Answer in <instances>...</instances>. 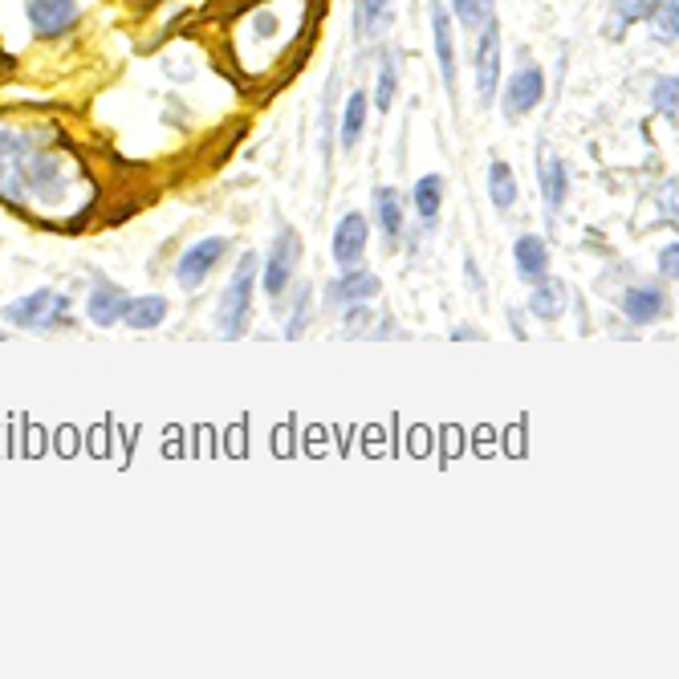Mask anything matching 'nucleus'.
Instances as JSON below:
<instances>
[{"label":"nucleus","instance_id":"1","mask_svg":"<svg viewBox=\"0 0 679 679\" xmlns=\"http://www.w3.org/2000/svg\"><path fill=\"white\" fill-rule=\"evenodd\" d=\"M82 192L90 196L74 155L53 151L37 131H0V200L9 208L57 220L82 208Z\"/></svg>","mask_w":679,"mask_h":679},{"label":"nucleus","instance_id":"2","mask_svg":"<svg viewBox=\"0 0 679 679\" xmlns=\"http://www.w3.org/2000/svg\"><path fill=\"white\" fill-rule=\"evenodd\" d=\"M253 281H257V253H244L236 261V273L228 281V293L216 310V330L224 338H240L249 330V314H253Z\"/></svg>","mask_w":679,"mask_h":679},{"label":"nucleus","instance_id":"3","mask_svg":"<svg viewBox=\"0 0 679 679\" xmlns=\"http://www.w3.org/2000/svg\"><path fill=\"white\" fill-rule=\"evenodd\" d=\"M70 310V297L66 293H53V289H37L13 305H5V322L21 326V330H49L53 322H61Z\"/></svg>","mask_w":679,"mask_h":679},{"label":"nucleus","instance_id":"4","mask_svg":"<svg viewBox=\"0 0 679 679\" xmlns=\"http://www.w3.org/2000/svg\"><path fill=\"white\" fill-rule=\"evenodd\" d=\"M224 249H228V236H208V240L192 244V249L183 253V257H179V265H175V277H179V285L200 289V285H204V277H208V273L220 265Z\"/></svg>","mask_w":679,"mask_h":679},{"label":"nucleus","instance_id":"5","mask_svg":"<svg viewBox=\"0 0 679 679\" xmlns=\"http://www.w3.org/2000/svg\"><path fill=\"white\" fill-rule=\"evenodd\" d=\"M497 78H501V25L488 21L480 29V45H476V90H480V102H492V94H497Z\"/></svg>","mask_w":679,"mask_h":679},{"label":"nucleus","instance_id":"6","mask_svg":"<svg viewBox=\"0 0 679 679\" xmlns=\"http://www.w3.org/2000/svg\"><path fill=\"white\" fill-rule=\"evenodd\" d=\"M25 9L37 37H61L78 25V0H29Z\"/></svg>","mask_w":679,"mask_h":679},{"label":"nucleus","instance_id":"7","mask_svg":"<svg viewBox=\"0 0 679 679\" xmlns=\"http://www.w3.org/2000/svg\"><path fill=\"white\" fill-rule=\"evenodd\" d=\"M301 257V240L293 228H281L277 232V244H273V257L265 265V293L269 297H281L289 289V277H293V265Z\"/></svg>","mask_w":679,"mask_h":679},{"label":"nucleus","instance_id":"8","mask_svg":"<svg viewBox=\"0 0 679 679\" xmlns=\"http://www.w3.org/2000/svg\"><path fill=\"white\" fill-rule=\"evenodd\" d=\"M545 98V74L537 66H525L509 78V90H505V114H529L537 102Z\"/></svg>","mask_w":679,"mask_h":679},{"label":"nucleus","instance_id":"9","mask_svg":"<svg viewBox=\"0 0 679 679\" xmlns=\"http://www.w3.org/2000/svg\"><path fill=\"white\" fill-rule=\"evenodd\" d=\"M431 33H436V61L444 74V90L456 86V41H452V17L444 13V0L431 5Z\"/></svg>","mask_w":679,"mask_h":679},{"label":"nucleus","instance_id":"10","mask_svg":"<svg viewBox=\"0 0 679 679\" xmlns=\"http://www.w3.org/2000/svg\"><path fill=\"white\" fill-rule=\"evenodd\" d=\"M362 249H366V220L358 212H346L334 228V261L342 269H350V265H358Z\"/></svg>","mask_w":679,"mask_h":679},{"label":"nucleus","instance_id":"11","mask_svg":"<svg viewBox=\"0 0 679 679\" xmlns=\"http://www.w3.org/2000/svg\"><path fill=\"white\" fill-rule=\"evenodd\" d=\"M623 314L635 322V326H647L663 314V285H635L623 293Z\"/></svg>","mask_w":679,"mask_h":679},{"label":"nucleus","instance_id":"12","mask_svg":"<svg viewBox=\"0 0 679 679\" xmlns=\"http://www.w3.org/2000/svg\"><path fill=\"white\" fill-rule=\"evenodd\" d=\"M122 310H127V297H122L110 281H94L90 289V301H86V314L94 326H114L122 318Z\"/></svg>","mask_w":679,"mask_h":679},{"label":"nucleus","instance_id":"13","mask_svg":"<svg viewBox=\"0 0 679 679\" xmlns=\"http://www.w3.org/2000/svg\"><path fill=\"white\" fill-rule=\"evenodd\" d=\"M379 293V277L375 273H346V277H338V281H330V305H350V301H366V297H375Z\"/></svg>","mask_w":679,"mask_h":679},{"label":"nucleus","instance_id":"14","mask_svg":"<svg viewBox=\"0 0 679 679\" xmlns=\"http://www.w3.org/2000/svg\"><path fill=\"white\" fill-rule=\"evenodd\" d=\"M513 261H517V273H521L525 281H541V277H545V265H549L545 240H541V236H521L517 249H513Z\"/></svg>","mask_w":679,"mask_h":679},{"label":"nucleus","instance_id":"15","mask_svg":"<svg viewBox=\"0 0 679 679\" xmlns=\"http://www.w3.org/2000/svg\"><path fill=\"white\" fill-rule=\"evenodd\" d=\"M529 310L537 314V318H562L566 314V285H558V281H533V293H529Z\"/></svg>","mask_w":679,"mask_h":679},{"label":"nucleus","instance_id":"16","mask_svg":"<svg viewBox=\"0 0 679 679\" xmlns=\"http://www.w3.org/2000/svg\"><path fill=\"white\" fill-rule=\"evenodd\" d=\"M167 318V301L163 297H127V310H122V322L135 330H155Z\"/></svg>","mask_w":679,"mask_h":679},{"label":"nucleus","instance_id":"17","mask_svg":"<svg viewBox=\"0 0 679 679\" xmlns=\"http://www.w3.org/2000/svg\"><path fill=\"white\" fill-rule=\"evenodd\" d=\"M537 175H541V196H545V204L558 208V204L566 200V192H570V171H566V163H562V159H545V163H537Z\"/></svg>","mask_w":679,"mask_h":679},{"label":"nucleus","instance_id":"18","mask_svg":"<svg viewBox=\"0 0 679 679\" xmlns=\"http://www.w3.org/2000/svg\"><path fill=\"white\" fill-rule=\"evenodd\" d=\"M362 127H366V94H362V90H354V94L346 98V110H342V131H338V139H342V147H346V151H354V147H358Z\"/></svg>","mask_w":679,"mask_h":679},{"label":"nucleus","instance_id":"19","mask_svg":"<svg viewBox=\"0 0 679 679\" xmlns=\"http://www.w3.org/2000/svg\"><path fill=\"white\" fill-rule=\"evenodd\" d=\"M488 196L501 212H509L517 204V175H513L509 163H492L488 167Z\"/></svg>","mask_w":679,"mask_h":679},{"label":"nucleus","instance_id":"20","mask_svg":"<svg viewBox=\"0 0 679 679\" xmlns=\"http://www.w3.org/2000/svg\"><path fill=\"white\" fill-rule=\"evenodd\" d=\"M440 204H444V179L440 175H423L415 183V208H419V216L431 224V220L440 216Z\"/></svg>","mask_w":679,"mask_h":679},{"label":"nucleus","instance_id":"21","mask_svg":"<svg viewBox=\"0 0 679 679\" xmlns=\"http://www.w3.org/2000/svg\"><path fill=\"white\" fill-rule=\"evenodd\" d=\"M375 216H379V228H383L391 240L403 232V204H399L395 188H379V192H375Z\"/></svg>","mask_w":679,"mask_h":679},{"label":"nucleus","instance_id":"22","mask_svg":"<svg viewBox=\"0 0 679 679\" xmlns=\"http://www.w3.org/2000/svg\"><path fill=\"white\" fill-rule=\"evenodd\" d=\"M651 29H655L659 41H675V33H679V0H655Z\"/></svg>","mask_w":679,"mask_h":679},{"label":"nucleus","instance_id":"23","mask_svg":"<svg viewBox=\"0 0 679 679\" xmlns=\"http://www.w3.org/2000/svg\"><path fill=\"white\" fill-rule=\"evenodd\" d=\"M387 17H391L387 0H358V33L362 37H375L387 25Z\"/></svg>","mask_w":679,"mask_h":679},{"label":"nucleus","instance_id":"24","mask_svg":"<svg viewBox=\"0 0 679 679\" xmlns=\"http://www.w3.org/2000/svg\"><path fill=\"white\" fill-rule=\"evenodd\" d=\"M452 9L460 17V25H468L472 33L492 21V0H452Z\"/></svg>","mask_w":679,"mask_h":679},{"label":"nucleus","instance_id":"25","mask_svg":"<svg viewBox=\"0 0 679 679\" xmlns=\"http://www.w3.org/2000/svg\"><path fill=\"white\" fill-rule=\"evenodd\" d=\"M391 98H395V57L383 53V61H379V94H375L379 110H391Z\"/></svg>","mask_w":679,"mask_h":679},{"label":"nucleus","instance_id":"26","mask_svg":"<svg viewBox=\"0 0 679 679\" xmlns=\"http://www.w3.org/2000/svg\"><path fill=\"white\" fill-rule=\"evenodd\" d=\"M675 78H659L655 82V106H659V114H667V118H675Z\"/></svg>","mask_w":679,"mask_h":679},{"label":"nucleus","instance_id":"27","mask_svg":"<svg viewBox=\"0 0 679 679\" xmlns=\"http://www.w3.org/2000/svg\"><path fill=\"white\" fill-rule=\"evenodd\" d=\"M647 9H651V0H619V25H631V21H639Z\"/></svg>","mask_w":679,"mask_h":679},{"label":"nucleus","instance_id":"28","mask_svg":"<svg viewBox=\"0 0 679 679\" xmlns=\"http://www.w3.org/2000/svg\"><path fill=\"white\" fill-rule=\"evenodd\" d=\"M675 269H679V249H675V244H667V249H663V257H659V273L675 281Z\"/></svg>","mask_w":679,"mask_h":679},{"label":"nucleus","instance_id":"29","mask_svg":"<svg viewBox=\"0 0 679 679\" xmlns=\"http://www.w3.org/2000/svg\"><path fill=\"white\" fill-rule=\"evenodd\" d=\"M305 314H310V289H301V293H297V322L289 326V338H297V334H301V322H305Z\"/></svg>","mask_w":679,"mask_h":679},{"label":"nucleus","instance_id":"30","mask_svg":"<svg viewBox=\"0 0 679 679\" xmlns=\"http://www.w3.org/2000/svg\"><path fill=\"white\" fill-rule=\"evenodd\" d=\"M468 285L476 289V293H484V281H480V273H476V265L468 261Z\"/></svg>","mask_w":679,"mask_h":679}]
</instances>
